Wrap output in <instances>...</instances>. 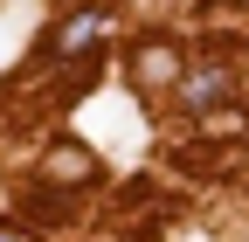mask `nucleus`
I'll return each mask as SVG.
<instances>
[{"label":"nucleus","mask_w":249,"mask_h":242,"mask_svg":"<svg viewBox=\"0 0 249 242\" xmlns=\"http://www.w3.org/2000/svg\"><path fill=\"white\" fill-rule=\"evenodd\" d=\"M42 173H49V180H90V173H97V159H90L83 145H49Z\"/></svg>","instance_id":"nucleus-4"},{"label":"nucleus","mask_w":249,"mask_h":242,"mask_svg":"<svg viewBox=\"0 0 249 242\" xmlns=\"http://www.w3.org/2000/svg\"><path fill=\"white\" fill-rule=\"evenodd\" d=\"M180 83H187V111H214V104L235 90L229 69H201V76H180Z\"/></svg>","instance_id":"nucleus-2"},{"label":"nucleus","mask_w":249,"mask_h":242,"mask_svg":"<svg viewBox=\"0 0 249 242\" xmlns=\"http://www.w3.org/2000/svg\"><path fill=\"white\" fill-rule=\"evenodd\" d=\"M0 242H35L28 228H14V222H0Z\"/></svg>","instance_id":"nucleus-5"},{"label":"nucleus","mask_w":249,"mask_h":242,"mask_svg":"<svg viewBox=\"0 0 249 242\" xmlns=\"http://www.w3.org/2000/svg\"><path fill=\"white\" fill-rule=\"evenodd\" d=\"M97 35H104V14H70V21L55 28V42H49V55H76V49H90Z\"/></svg>","instance_id":"nucleus-1"},{"label":"nucleus","mask_w":249,"mask_h":242,"mask_svg":"<svg viewBox=\"0 0 249 242\" xmlns=\"http://www.w3.org/2000/svg\"><path fill=\"white\" fill-rule=\"evenodd\" d=\"M132 76H139V83H173V76H187V69H180V55H173L166 42H152V49H139Z\"/></svg>","instance_id":"nucleus-3"}]
</instances>
